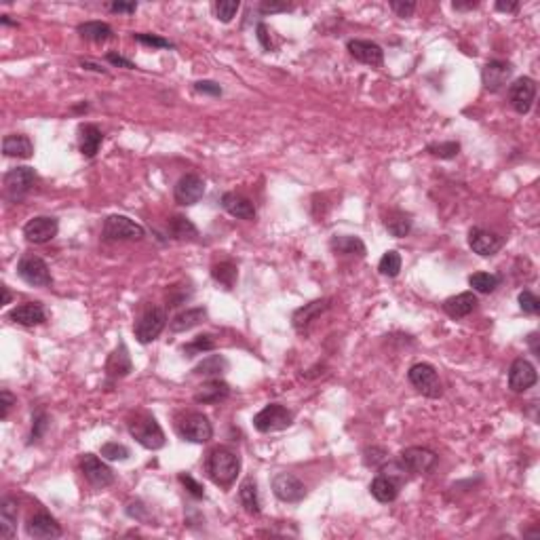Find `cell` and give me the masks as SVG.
<instances>
[{
  "label": "cell",
  "mask_w": 540,
  "mask_h": 540,
  "mask_svg": "<svg viewBox=\"0 0 540 540\" xmlns=\"http://www.w3.org/2000/svg\"><path fill=\"white\" fill-rule=\"evenodd\" d=\"M239 471L241 458L228 447H216L207 458V473L217 486H230L236 479Z\"/></svg>",
  "instance_id": "obj_1"
},
{
  "label": "cell",
  "mask_w": 540,
  "mask_h": 540,
  "mask_svg": "<svg viewBox=\"0 0 540 540\" xmlns=\"http://www.w3.org/2000/svg\"><path fill=\"white\" fill-rule=\"evenodd\" d=\"M129 432L146 449H161L165 445V432L161 429V425L156 423L154 416L146 412H139L135 414V418L129 420Z\"/></svg>",
  "instance_id": "obj_2"
},
{
  "label": "cell",
  "mask_w": 540,
  "mask_h": 540,
  "mask_svg": "<svg viewBox=\"0 0 540 540\" xmlns=\"http://www.w3.org/2000/svg\"><path fill=\"white\" fill-rule=\"evenodd\" d=\"M408 380L420 395H425L429 399H439L443 395V384H441L439 374L431 363L412 365L410 372H408Z\"/></svg>",
  "instance_id": "obj_3"
},
{
  "label": "cell",
  "mask_w": 540,
  "mask_h": 540,
  "mask_svg": "<svg viewBox=\"0 0 540 540\" xmlns=\"http://www.w3.org/2000/svg\"><path fill=\"white\" fill-rule=\"evenodd\" d=\"M176 429L184 441H190V443H207L214 435L209 418L199 412H188L182 418H178Z\"/></svg>",
  "instance_id": "obj_4"
},
{
  "label": "cell",
  "mask_w": 540,
  "mask_h": 540,
  "mask_svg": "<svg viewBox=\"0 0 540 540\" xmlns=\"http://www.w3.org/2000/svg\"><path fill=\"white\" fill-rule=\"evenodd\" d=\"M294 423V412L281 403H268L253 416V427L260 432H275L289 429Z\"/></svg>",
  "instance_id": "obj_5"
},
{
  "label": "cell",
  "mask_w": 540,
  "mask_h": 540,
  "mask_svg": "<svg viewBox=\"0 0 540 540\" xmlns=\"http://www.w3.org/2000/svg\"><path fill=\"white\" fill-rule=\"evenodd\" d=\"M36 180H38V176L32 167H15V169L6 171L4 182H2L6 201H11V203L21 201L32 190Z\"/></svg>",
  "instance_id": "obj_6"
},
{
  "label": "cell",
  "mask_w": 540,
  "mask_h": 540,
  "mask_svg": "<svg viewBox=\"0 0 540 540\" xmlns=\"http://www.w3.org/2000/svg\"><path fill=\"white\" fill-rule=\"evenodd\" d=\"M17 275H19L21 281H25L32 287H49L53 283L47 262L38 255H32V253H25L17 262Z\"/></svg>",
  "instance_id": "obj_7"
},
{
  "label": "cell",
  "mask_w": 540,
  "mask_h": 540,
  "mask_svg": "<svg viewBox=\"0 0 540 540\" xmlns=\"http://www.w3.org/2000/svg\"><path fill=\"white\" fill-rule=\"evenodd\" d=\"M144 228L127 216H108L104 219L102 236L106 241H139L144 239Z\"/></svg>",
  "instance_id": "obj_8"
},
{
  "label": "cell",
  "mask_w": 540,
  "mask_h": 540,
  "mask_svg": "<svg viewBox=\"0 0 540 540\" xmlns=\"http://www.w3.org/2000/svg\"><path fill=\"white\" fill-rule=\"evenodd\" d=\"M439 456L429 449V447H420V445H414V447H408L399 454V464L403 466V471L412 473V475H423V473H429L435 469Z\"/></svg>",
  "instance_id": "obj_9"
},
{
  "label": "cell",
  "mask_w": 540,
  "mask_h": 540,
  "mask_svg": "<svg viewBox=\"0 0 540 540\" xmlns=\"http://www.w3.org/2000/svg\"><path fill=\"white\" fill-rule=\"evenodd\" d=\"M165 325H167V315H165L163 309H159V306L148 309L139 317V321L135 323V338H137V342H142V344L154 342L163 333Z\"/></svg>",
  "instance_id": "obj_10"
},
{
  "label": "cell",
  "mask_w": 540,
  "mask_h": 540,
  "mask_svg": "<svg viewBox=\"0 0 540 540\" xmlns=\"http://www.w3.org/2000/svg\"><path fill=\"white\" fill-rule=\"evenodd\" d=\"M81 473L98 490H104V488H108V486L114 483L112 469L102 458H98L93 454H83V458H81Z\"/></svg>",
  "instance_id": "obj_11"
},
{
  "label": "cell",
  "mask_w": 540,
  "mask_h": 540,
  "mask_svg": "<svg viewBox=\"0 0 540 540\" xmlns=\"http://www.w3.org/2000/svg\"><path fill=\"white\" fill-rule=\"evenodd\" d=\"M57 232H59V222H57V217L51 216L32 217L23 226V236L32 245H45V243L53 241L57 236Z\"/></svg>",
  "instance_id": "obj_12"
},
{
  "label": "cell",
  "mask_w": 540,
  "mask_h": 540,
  "mask_svg": "<svg viewBox=\"0 0 540 540\" xmlns=\"http://www.w3.org/2000/svg\"><path fill=\"white\" fill-rule=\"evenodd\" d=\"M534 98H536V81L530 76H522L509 87V104L519 114H528L532 110Z\"/></svg>",
  "instance_id": "obj_13"
},
{
  "label": "cell",
  "mask_w": 540,
  "mask_h": 540,
  "mask_svg": "<svg viewBox=\"0 0 540 540\" xmlns=\"http://www.w3.org/2000/svg\"><path fill=\"white\" fill-rule=\"evenodd\" d=\"M272 492H275V496L279 500L292 502V505L304 500V496H306L304 483L296 475H292V473H277L272 477Z\"/></svg>",
  "instance_id": "obj_14"
},
{
  "label": "cell",
  "mask_w": 540,
  "mask_h": 540,
  "mask_svg": "<svg viewBox=\"0 0 540 540\" xmlns=\"http://www.w3.org/2000/svg\"><path fill=\"white\" fill-rule=\"evenodd\" d=\"M205 195V182L203 178H199L197 173H186L184 178H180V182L176 184L173 197L178 205H197Z\"/></svg>",
  "instance_id": "obj_15"
},
{
  "label": "cell",
  "mask_w": 540,
  "mask_h": 540,
  "mask_svg": "<svg viewBox=\"0 0 540 540\" xmlns=\"http://www.w3.org/2000/svg\"><path fill=\"white\" fill-rule=\"evenodd\" d=\"M539 382L536 367L528 359H515L509 369V389L513 393H526Z\"/></svg>",
  "instance_id": "obj_16"
},
{
  "label": "cell",
  "mask_w": 540,
  "mask_h": 540,
  "mask_svg": "<svg viewBox=\"0 0 540 540\" xmlns=\"http://www.w3.org/2000/svg\"><path fill=\"white\" fill-rule=\"evenodd\" d=\"M511 76H513V66L509 62H502V59H492L481 70V83L492 93L500 91L511 81Z\"/></svg>",
  "instance_id": "obj_17"
},
{
  "label": "cell",
  "mask_w": 540,
  "mask_h": 540,
  "mask_svg": "<svg viewBox=\"0 0 540 540\" xmlns=\"http://www.w3.org/2000/svg\"><path fill=\"white\" fill-rule=\"evenodd\" d=\"M348 53L365 64V66H372V68H380L384 64V51L378 42L374 40H361V38H355V40H348Z\"/></svg>",
  "instance_id": "obj_18"
},
{
  "label": "cell",
  "mask_w": 540,
  "mask_h": 540,
  "mask_svg": "<svg viewBox=\"0 0 540 540\" xmlns=\"http://www.w3.org/2000/svg\"><path fill=\"white\" fill-rule=\"evenodd\" d=\"M502 236H498L496 232L483 230V228H473L469 232V247L481 255V258H490L494 253H498L502 249Z\"/></svg>",
  "instance_id": "obj_19"
},
{
  "label": "cell",
  "mask_w": 540,
  "mask_h": 540,
  "mask_svg": "<svg viewBox=\"0 0 540 540\" xmlns=\"http://www.w3.org/2000/svg\"><path fill=\"white\" fill-rule=\"evenodd\" d=\"M25 532H28L30 539H59L62 536V526L57 524L55 517L40 511V513H36L28 519Z\"/></svg>",
  "instance_id": "obj_20"
},
{
  "label": "cell",
  "mask_w": 540,
  "mask_h": 540,
  "mask_svg": "<svg viewBox=\"0 0 540 540\" xmlns=\"http://www.w3.org/2000/svg\"><path fill=\"white\" fill-rule=\"evenodd\" d=\"M329 306H331V300H329V298H323V300H315V302H309V304H304L302 309H298V311L294 313V317H292V323L296 327V331L306 333L309 327L313 325V321L319 319L325 311H329Z\"/></svg>",
  "instance_id": "obj_21"
},
{
  "label": "cell",
  "mask_w": 540,
  "mask_h": 540,
  "mask_svg": "<svg viewBox=\"0 0 540 540\" xmlns=\"http://www.w3.org/2000/svg\"><path fill=\"white\" fill-rule=\"evenodd\" d=\"M8 319H11L13 323L34 327V325H40L47 321V313H45V309H42L40 302H23V304L15 306V309L8 313Z\"/></svg>",
  "instance_id": "obj_22"
},
{
  "label": "cell",
  "mask_w": 540,
  "mask_h": 540,
  "mask_svg": "<svg viewBox=\"0 0 540 540\" xmlns=\"http://www.w3.org/2000/svg\"><path fill=\"white\" fill-rule=\"evenodd\" d=\"M477 296L473 292H462L458 296H452L443 302V311L447 317L452 319H462V317H469L475 309H477Z\"/></svg>",
  "instance_id": "obj_23"
},
{
  "label": "cell",
  "mask_w": 540,
  "mask_h": 540,
  "mask_svg": "<svg viewBox=\"0 0 540 540\" xmlns=\"http://www.w3.org/2000/svg\"><path fill=\"white\" fill-rule=\"evenodd\" d=\"M228 397H230V386L224 380H219V378H214V380L205 382L195 393V401L203 403V406H214V403H219V401H226Z\"/></svg>",
  "instance_id": "obj_24"
},
{
  "label": "cell",
  "mask_w": 540,
  "mask_h": 540,
  "mask_svg": "<svg viewBox=\"0 0 540 540\" xmlns=\"http://www.w3.org/2000/svg\"><path fill=\"white\" fill-rule=\"evenodd\" d=\"M222 207L232 217H239V219H255V205H253L247 197H243V195L226 193V195L222 197Z\"/></svg>",
  "instance_id": "obj_25"
},
{
  "label": "cell",
  "mask_w": 540,
  "mask_h": 540,
  "mask_svg": "<svg viewBox=\"0 0 540 540\" xmlns=\"http://www.w3.org/2000/svg\"><path fill=\"white\" fill-rule=\"evenodd\" d=\"M2 152L4 156H13V159H30L34 154V144L28 135L13 133L2 139Z\"/></svg>",
  "instance_id": "obj_26"
},
{
  "label": "cell",
  "mask_w": 540,
  "mask_h": 540,
  "mask_svg": "<svg viewBox=\"0 0 540 540\" xmlns=\"http://www.w3.org/2000/svg\"><path fill=\"white\" fill-rule=\"evenodd\" d=\"M104 142V133L100 127L96 125H83L79 129V144H81V154L87 156V159H93L100 150Z\"/></svg>",
  "instance_id": "obj_27"
},
{
  "label": "cell",
  "mask_w": 540,
  "mask_h": 540,
  "mask_svg": "<svg viewBox=\"0 0 540 540\" xmlns=\"http://www.w3.org/2000/svg\"><path fill=\"white\" fill-rule=\"evenodd\" d=\"M17 500L6 496L0 502V539L11 540L17 532Z\"/></svg>",
  "instance_id": "obj_28"
},
{
  "label": "cell",
  "mask_w": 540,
  "mask_h": 540,
  "mask_svg": "<svg viewBox=\"0 0 540 540\" xmlns=\"http://www.w3.org/2000/svg\"><path fill=\"white\" fill-rule=\"evenodd\" d=\"M369 492H372V496L378 500V502H393V500H397V496H399V483L391 477V475H378L374 481H372V486H369Z\"/></svg>",
  "instance_id": "obj_29"
},
{
  "label": "cell",
  "mask_w": 540,
  "mask_h": 540,
  "mask_svg": "<svg viewBox=\"0 0 540 540\" xmlns=\"http://www.w3.org/2000/svg\"><path fill=\"white\" fill-rule=\"evenodd\" d=\"M131 369H133V363H131L129 350L125 344H118V348L110 355L106 372L110 378H125L127 374H131Z\"/></svg>",
  "instance_id": "obj_30"
},
{
  "label": "cell",
  "mask_w": 540,
  "mask_h": 540,
  "mask_svg": "<svg viewBox=\"0 0 540 540\" xmlns=\"http://www.w3.org/2000/svg\"><path fill=\"white\" fill-rule=\"evenodd\" d=\"M329 245H331V249L335 253H342V255H359V258H363L367 253L365 243L359 236H352V234H335Z\"/></svg>",
  "instance_id": "obj_31"
},
{
  "label": "cell",
  "mask_w": 540,
  "mask_h": 540,
  "mask_svg": "<svg viewBox=\"0 0 540 540\" xmlns=\"http://www.w3.org/2000/svg\"><path fill=\"white\" fill-rule=\"evenodd\" d=\"M239 500H241V505H243V509H245L247 513L260 515L262 507H260V496H258V483H255L251 477H247V479L241 483V488H239Z\"/></svg>",
  "instance_id": "obj_32"
},
{
  "label": "cell",
  "mask_w": 540,
  "mask_h": 540,
  "mask_svg": "<svg viewBox=\"0 0 540 540\" xmlns=\"http://www.w3.org/2000/svg\"><path fill=\"white\" fill-rule=\"evenodd\" d=\"M205 317H207V309H203V306H199V309H188V311L176 315V319L171 321L169 327H171V331H176V333L188 331V329H193V327L203 323Z\"/></svg>",
  "instance_id": "obj_33"
},
{
  "label": "cell",
  "mask_w": 540,
  "mask_h": 540,
  "mask_svg": "<svg viewBox=\"0 0 540 540\" xmlns=\"http://www.w3.org/2000/svg\"><path fill=\"white\" fill-rule=\"evenodd\" d=\"M169 232L178 241H195L199 236L197 226L186 216H173L169 219Z\"/></svg>",
  "instance_id": "obj_34"
},
{
  "label": "cell",
  "mask_w": 540,
  "mask_h": 540,
  "mask_svg": "<svg viewBox=\"0 0 540 540\" xmlns=\"http://www.w3.org/2000/svg\"><path fill=\"white\" fill-rule=\"evenodd\" d=\"M79 34L91 42H106L112 38V28L104 21H85L79 25Z\"/></svg>",
  "instance_id": "obj_35"
},
{
  "label": "cell",
  "mask_w": 540,
  "mask_h": 540,
  "mask_svg": "<svg viewBox=\"0 0 540 540\" xmlns=\"http://www.w3.org/2000/svg\"><path fill=\"white\" fill-rule=\"evenodd\" d=\"M212 277L216 279L224 289H232L234 283H236V279H239V268H236L234 262L224 260V262H219V264H216V266L212 268Z\"/></svg>",
  "instance_id": "obj_36"
},
{
  "label": "cell",
  "mask_w": 540,
  "mask_h": 540,
  "mask_svg": "<svg viewBox=\"0 0 540 540\" xmlns=\"http://www.w3.org/2000/svg\"><path fill=\"white\" fill-rule=\"evenodd\" d=\"M384 226H386V230H389L393 236L403 239V236H408L410 230H412V217L408 216V214H403V212H391V214L386 216V219H384Z\"/></svg>",
  "instance_id": "obj_37"
},
{
  "label": "cell",
  "mask_w": 540,
  "mask_h": 540,
  "mask_svg": "<svg viewBox=\"0 0 540 540\" xmlns=\"http://www.w3.org/2000/svg\"><path fill=\"white\" fill-rule=\"evenodd\" d=\"M226 369H228V361H226L222 355H212V357L203 359V361L195 367V374H199V376H209V378H217V376H222Z\"/></svg>",
  "instance_id": "obj_38"
},
{
  "label": "cell",
  "mask_w": 540,
  "mask_h": 540,
  "mask_svg": "<svg viewBox=\"0 0 540 540\" xmlns=\"http://www.w3.org/2000/svg\"><path fill=\"white\" fill-rule=\"evenodd\" d=\"M469 285L477 292V294H492L496 292V287L500 285V277L492 275V272H475L469 277Z\"/></svg>",
  "instance_id": "obj_39"
},
{
  "label": "cell",
  "mask_w": 540,
  "mask_h": 540,
  "mask_svg": "<svg viewBox=\"0 0 540 540\" xmlns=\"http://www.w3.org/2000/svg\"><path fill=\"white\" fill-rule=\"evenodd\" d=\"M378 270H380V275L395 279L399 275V270H401V255H399V251H395V249L386 251L382 255L380 264H378Z\"/></svg>",
  "instance_id": "obj_40"
},
{
  "label": "cell",
  "mask_w": 540,
  "mask_h": 540,
  "mask_svg": "<svg viewBox=\"0 0 540 540\" xmlns=\"http://www.w3.org/2000/svg\"><path fill=\"white\" fill-rule=\"evenodd\" d=\"M216 348V340L212 335H197L193 342H188L182 350H184V357H197V355H203V352H209Z\"/></svg>",
  "instance_id": "obj_41"
},
{
  "label": "cell",
  "mask_w": 540,
  "mask_h": 540,
  "mask_svg": "<svg viewBox=\"0 0 540 540\" xmlns=\"http://www.w3.org/2000/svg\"><path fill=\"white\" fill-rule=\"evenodd\" d=\"M239 8H241L239 0H217V2H214V13L222 23L232 21V17L239 13Z\"/></svg>",
  "instance_id": "obj_42"
},
{
  "label": "cell",
  "mask_w": 540,
  "mask_h": 540,
  "mask_svg": "<svg viewBox=\"0 0 540 540\" xmlns=\"http://www.w3.org/2000/svg\"><path fill=\"white\" fill-rule=\"evenodd\" d=\"M100 454H102V458H106V460H118V462H122V460H127L129 456H131V452H129V447L127 445H122V443H116V441H108V443H104L102 445V449H100Z\"/></svg>",
  "instance_id": "obj_43"
},
{
  "label": "cell",
  "mask_w": 540,
  "mask_h": 540,
  "mask_svg": "<svg viewBox=\"0 0 540 540\" xmlns=\"http://www.w3.org/2000/svg\"><path fill=\"white\" fill-rule=\"evenodd\" d=\"M49 429V416H47V412L45 410H38V412H34V416H32V432H30V443H36V441H40L42 439V435L47 432Z\"/></svg>",
  "instance_id": "obj_44"
},
{
  "label": "cell",
  "mask_w": 540,
  "mask_h": 540,
  "mask_svg": "<svg viewBox=\"0 0 540 540\" xmlns=\"http://www.w3.org/2000/svg\"><path fill=\"white\" fill-rule=\"evenodd\" d=\"M427 150L437 159H454L460 152V144L458 142H441V144H431Z\"/></svg>",
  "instance_id": "obj_45"
},
{
  "label": "cell",
  "mask_w": 540,
  "mask_h": 540,
  "mask_svg": "<svg viewBox=\"0 0 540 540\" xmlns=\"http://www.w3.org/2000/svg\"><path fill=\"white\" fill-rule=\"evenodd\" d=\"M519 309L526 313V315H539L540 313V300L536 294H532L530 289H524L519 294Z\"/></svg>",
  "instance_id": "obj_46"
},
{
  "label": "cell",
  "mask_w": 540,
  "mask_h": 540,
  "mask_svg": "<svg viewBox=\"0 0 540 540\" xmlns=\"http://www.w3.org/2000/svg\"><path fill=\"white\" fill-rule=\"evenodd\" d=\"M363 454H365L363 460L367 466H384L389 460V452L384 447H367Z\"/></svg>",
  "instance_id": "obj_47"
},
{
  "label": "cell",
  "mask_w": 540,
  "mask_h": 540,
  "mask_svg": "<svg viewBox=\"0 0 540 540\" xmlns=\"http://www.w3.org/2000/svg\"><path fill=\"white\" fill-rule=\"evenodd\" d=\"M133 38L142 45L154 47V49H173V45L167 38H161L156 34H133Z\"/></svg>",
  "instance_id": "obj_48"
},
{
  "label": "cell",
  "mask_w": 540,
  "mask_h": 540,
  "mask_svg": "<svg viewBox=\"0 0 540 540\" xmlns=\"http://www.w3.org/2000/svg\"><path fill=\"white\" fill-rule=\"evenodd\" d=\"M195 91L203 93V96H214V98L222 96V87L216 81H199V83H195Z\"/></svg>",
  "instance_id": "obj_49"
},
{
  "label": "cell",
  "mask_w": 540,
  "mask_h": 540,
  "mask_svg": "<svg viewBox=\"0 0 540 540\" xmlns=\"http://www.w3.org/2000/svg\"><path fill=\"white\" fill-rule=\"evenodd\" d=\"M15 403H17V399H15L8 391H2V393H0V418H2V420L8 418V414H11V410H13Z\"/></svg>",
  "instance_id": "obj_50"
},
{
  "label": "cell",
  "mask_w": 540,
  "mask_h": 540,
  "mask_svg": "<svg viewBox=\"0 0 540 540\" xmlns=\"http://www.w3.org/2000/svg\"><path fill=\"white\" fill-rule=\"evenodd\" d=\"M180 481L186 486V490L195 496V498H205V490L199 481H195L190 475H180Z\"/></svg>",
  "instance_id": "obj_51"
},
{
  "label": "cell",
  "mask_w": 540,
  "mask_h": 540,
  "mask_svg": "<svg viewBox=\"0 0 540 540\" xmlns=\"http://www.w3.org/2000/svg\"><path fill=\"white\" fill-rule=\"evenodd\" d=\"M391 8L399 15V17H412L416 11V2H401V0H393Z\"/></svg>",
  "instance_id": "obj_52"
},
{
  "label": "cell",
  "mask_w": 540,
  "mask_h": 540,
  "mask_svg": "<svg viewBox=\"0 0 540 540\" xmlns=\"http://www.w3.org/2000/svg\"><path fill=\"white\" fill-rule=\"evenodd\" d=\"M260 11L264 13V15H268V13H285V11H292V4H287V2H268V0H264L262 4H260Z\"/></svg>",
  "instance_id": "obj_53"
},
{
  "label": "cell",
  "mask_w": 540,
  "mask_h": 540,
  "mask_svg": "<svg viewBox=\"0 0 540 540\" xmlns=\"http://www.w3.org/2000/svg\"><path fill=\"white\" fill-rule=\"evenodd\" d=\"M112 13H135L137 11V2H112L108 4Z\"/></svg>",
  "instance_id": "obj_54"
},
{
  "label": "cell",
  "mask_w": 540,
  "mask_h": 540,
  "mask_svg": "<svg viewBox=\"0 0 540 540\" xmlns=\"http://www.w3.org/2000/svg\"><path fill=\"white\" fill-rule=\"evenodd\" d=\"M106 59H108L112 66H120V68H127V70H133V68H135L133 62H129V59H125L122 55H116V53H108Z\"/></svg>",
  "instance_id": "obj_55"
},
{
  "label": "cell",
  "mask_w": 540,
  "mask_h": 540,
  "mask_svg": "<svg viewBox=\"0 0 540 540\" xmlns=\"http://www.w3.org/2000/svg\"><path fill=\"white\" fill-rule=\"evenodd\" d=\"M496 8L502 11V13H515L519 8V2H496Z\"/></svg>",
  "instance_id": "obj_56"
},
{
  "label": "cell",
  "mask_w": 540,
  "mask_h": 540,
  "mask_svg": "<svg viewBox=\"0 0 540 540\" xmlns=\"http://www.w3.org/2000/svg\"><path fill=\"white\" fill-rule=\"evenodd\" d=\"M268 32H266V25L264 23H260L258 25V38H260V42H262V47L264 49H270V40H268V36H266Z\"/></svg>",
  "instance_id": "obj_57"
},
{
  "label": "cell",
  "mask_w": 540,
  "mask_h": 540,
  "mask_svg": "<svg viewBox=\"0 0 540 540\" xmlns=\"http://www.w3.org/2000/svg\"><path fill=\"white\" fill-rule=\"evenodd\" d=\"M528 342H530V348H532V352L540 357V348H539V333L536 331H532L530 333V338H528Z\"/></svg>",
  "instance_id": "obj_58"
},
{
  "label": "cell",
  "mask_w": 540,
  "mask_h": 540,
  "mask_svg": "<svg viewBox=\"0 0 540 540\" xmlns=\"http://www.w3.org/2000/svg\"><path fill=\"white\" fill-rule=\"evenodd\" d=\"M477 4H479V2H458V0H456L452 6H454L456 11H471V8H475Z\"/></svg>",
  "instance_id": "obj_59"
},
{
  "label": "cell",
  "mask_w": 540,
  "mask_h": 540,
  "mask_svg": "<svg viewBox=\"0 0 540 540\" xmlns=\"http://www.w3.org/2000/svg\"><path fill=\"white\" fill-rule=\"evenodd\" d=\"M81 66H83V68H87V70H93V72H102V74H106V70H104V68H100L98 64H91V62H81Z\"/></svg>",
  "instance_id": "obj_60"
},
{
  "label": "cell",
  "mask_w": 540,
  "mask_h": 540,
  "mask_svg": "<svg viewBox=\"0 0 540 540\" xmlns=\"http://www.w3.org/2000/svg\"><path fill=\"white\" fill-rule=\"evenodd\" d=\"M0 23H2V25H17V21H13L8 15H2V17H0Z\"/></svg>",
  "instance_id": "obj_61"
},
{
  "label": "cell",
  "mask_w": 540,
  "mask_h": 540,
  "mask_svg": "<svg viewBox=\"0 0 540 540\" xmlns=\"http://www.w3.org/2000/svg\"><path fill=\"white\" fill-rule=\"evenodd\" d=\"M11 302V292L6 287H2V304H8Z\"/></svg>",
  "instance_id": "obj_62"
}]
</instances>
